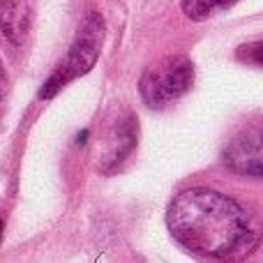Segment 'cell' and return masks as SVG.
I'll return each instance as SVG.
<instances>
[{
    "label": "cell",
    "mask_w": 263,
    "mask_h": 263,
    "mask_svg": "<svg viewBox=\"0 0 263 263\" xmlns=\"http://www.w3.org/2000/svg\"><path fill=\"white\" fill-rule=\"evenodd\" d=\"M171 236L185 250L222 263H242L263 242V222L238 199L213 187H187L166 210Z\"/></svg>",
    "instance_id": "1"
},
{
    "label": "cell",
    "mask_w": 263,
    "mask_h": 263,
    "mask_svg": "<svg viewBox=\"0 0 263 263\" xmlns=\"http://www.w3.org/2000/svg\"><path fill=\"white\" fill-rule=\"evenodd\" d=\"M104 35H106L104 18L97 12L86 14L77 30V37H74L72 46H69L67 55H65L63 63L53 69L49 81L42 86V92H40L42 100L53 97L55 92L67 86L69 81H74V79L83 77L86 72H90V67L97 63V58H100L102 44H104Z\"/></svg>",
    "instance_id": "2"
},
{
    "label": "cell",
    "mask_w": 263,
    "mask_h": 263,
    "mask_svg": "<svg viewBox=\"0 0 263 263\" xmlns=\"http://www.w3.org/2000/svg\"><path fill=\"white\" fill-rule=\"evenodd\" d=\"M192 83H194L192 60L185 55H168L145 69L139 81V92L150 109H162L185 95Z\"/></svg>",
    "instance_id": "3"
},
{
    "label": "cell",
    "mask_w": 263,
    "mask_h": 263,
    "mask_svg": "<svg viewBox=\"0 0 263 263\" xmlns=\"http://www.w3.org/2000/svg\"><path fill=\"white\" fill-rule=\"evenodd\" d=\"M222 164L242 178H263V123L238 129L222 153Z\"/></svg>",
    "instance_id": "4"
},
{
    "label": "cell",
    "mask_w": 263,
    "mask_h": 263,
    "mask_svg": "<svg viewBox=\"0 0 263 263\" xmlns=\"http://www.w3.org/2000/svg\"><path fill=\"white\" fill-rule=\"evenodd\" d=\"M134 143H136V120L134 116H127V118H123L116 125L114 134H111L106 153L102 155V168L114 171L116 166H120L127 159V155L134 150Z\"/></svg>",
    "instance_id": "5"
},
{
    "label": "cell",
    "mask_w": 263,
    "mask_h": 263,
    "mask_svg": "<svg viewBox=\"0 0 263 263\" xmlns=\"http://www.w3.org/2000/svg\"><path fill=\"white\" fill-rule=\"evenodd\" d=\"M28 21L30 12L26 0H0V30L7 40L18 44L28 32Z\"/></svg>",
    "instance_id": "6"
},
{
    "label": "cell",
    "mask_w": 263,
    "mask_h": 263,
    "mask_svg": "<svg viewBox=\"0 0 263 263\" xmlns=\"http://www.w3.org/2000/svg\"><path fill=\"white\" fill-rule=\"evenodd\" d=\"M233 3H236V0H182V12H185V16H190L192 21H203V18L231 7Z\"/></svg>",
    "instance_id": "7"
},
{
    "label": "cell",
    "mask_w": 263,
    "mask_h": 263,
    "mask_svg": "<svg viewBox=\"0 0 263 263\" xmlns=\"http://www.w3.org/2000/svg\"><path fill=\"white\" fill-rule=\"evenodd\" d=\"M242 51H247V58H250V60L263 65V42H256V44L247 46V49H242Z\"/></svg>",
    "instance_id": "8"
},
{
    "label": "cell",
    "mask_w": 263,
    "mask_h": 263,
    "mask_svg": "<svg viewBox=\"0 0 263 263\" xmlns=\"http://www.w3.org/2000/svg\"><path fill=\"white\" fill-rule=\"evenodd\" d=\"M5 100H7V77H5V67L0 63V114L5 109Z\"/></svg>",
    "instance_id": "9"
},
{
    "label": "cell",
    "mask_w": 263,
    "mask_h": 263,
    "mask_svg": "<svg viewBox=\"0 0 263 263\" xmlns=\"http://www.w3.org/2000/svg\"><path fill=\"white\" fill-rule=\"evenodd\" d=\"M0 233H3V222H0Z\"/></svg>",
    "instance_id": "10"
}]
</instances>
